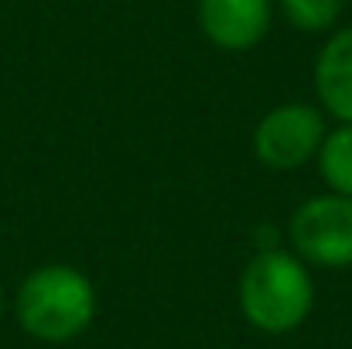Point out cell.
I'll return each instance as SVG.
<instances>
[{"label":"cell","instance_id":"obj_3","mask_svg":"<svg viewBox=\"0 0 352 349\" xmlns=\"http://www.w3.org/2000/svg\"><path fill=\"white\" fill-rule=\"evenodd\" d=\"M329 134V116L318 103H277L256 120L250 134V147L256 165L267 171H298L315 165V154Z\"/></svg>","mask_w":352,"mask_h":349},{"label":"cell","instance_id":"obj_9","mask_svg":"<svg viewBox=\"0 0 352 349\" xmlns=\"http://www.w3.org/2000/svg\"><path fill=\"white\" fill-rule=\"evenodd\" d=\"M3 312H7V291H3V281H0V322H3Z\"/></svg>","mask_w":352,"mask_h":349},{"label":"cell","instance_id":"obj_8","mask_svg":"<svg viewBox=\"0 0 352 349\" xmlns=\"http://www.w3.org/2000/svg\"><path fill=\"white\" fill-rule=\"evenodd\" d=\"M274 10L301 34H332L342 24L346 0H274Z\"/></svg>","mask_w":352,"mask_h":349},{"label":"cell","instance_id":"obj_5","mask_svg":"<svg viewBox=\"0 0 352 349\" xmlns=\"http://www.w3.org/2000/svg\"><path fill=\"white\" fill-rule=\"evenodd\" d=\"M274 0H199L195 21L209 45L219 52H253L270 24H274Z\"/></svg>","mask_w":352,"mask_h":349},{"label":"cell","instance_id":"obj_6","mask_svg":"<svg viewBox=\"0 0 352 349\" xmlns=\"http://www.w3.org/2000/svg\"><path fill=\"white\" fill-rule=\"evenodd\" d=\"M311 83L322 114L336 123H352V24H339L325 34Z\"/></svg>","mask_w":352,"mask_h":349},{"label":"cell","instance_id":"obj_1","mask_svg":"<svg viewBox=\"0 0 352 349\" xmlns=\"http://www.w3.org/2000/svg\"><path fill=\"white\" fill-rule=\"evenodd\" d=\"M236 298L256 332L287 336L301 329L315 308V277L291 246H263L243 267Z\"/></svg>","mask_w":352,"mask_h":349},{"label":"cell","instance_id":"obj_2","mask_svg":"<svg viewBox=\"0 0 352 349\" xmlns=\"http://www.w3.org/2000/svg\"><path fill=\"white\" fill-rule=\"evenodd\" d=\"M14 319L24 336L65 346L96 319V284L72 264H41L14 291Z\"/></svg>","mask_w":352,"mask_h":349},{"label":"cell","instance_id":"obj_4","mask_svg":"<svg viewBox=\"0 0 352 349\" xmlns=\"http://www.w3.org/2000/svg\"><path fill=\"white\" fill-rule=\"evenodd\" d=\"M287 246L308 267H352V199L336 192H318L305 199L287 220Z\"/></svg>","mask_w":352,"mask_h":349},{"label":"cell","instance_id":"obj_7","mask_svg":"<svg viewBox=\"0 0 352 349\" xmlns=\"http://www.w3.org/2000/svg\"><path fill=\"white\" fill-rule=\"evenodd\" d=\"M315 168L329 192L352 199V123L329 127V134L315 154Z\"/></svg>","mask_w":352,"mask_h":349}]
</instances>
